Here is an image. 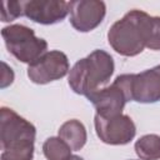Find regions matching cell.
I'll return each instance as SVG.
<instances>
[{"instance_id": "cell-13", "label": "cell", "mask_w": 160, "mask_h": 160, "mask_svg": "<svg viewBox=\"0 0 160 160\" xmlns=\"http://www.w3.org/2000/svg\"><path fill=\"white\" fill-rule=\"evenodd\" d=\"M71 151V148L60 136L48 138L42 144V152L48 160H69Z\"/></svg>"}, {"instance_id": "cell-3", "label": "cell", "mask_w": 160, "mask_h": 160, "mask_svg": "<svg viewBox=\"0 0 160 160\" xmlns=\"http://www.w3.org/2000/svg\"><path fill=\"white\" fill-rule=\"evenodd\" d=\"M151 16L142 10H130L108 31L110 46L122 56H136L146 48Z\"/></svg>"}, {"instance_id": "cell-16", "label": "cell", "mask_w": 160, "mask_h": 160, "mask_svg": "<svg viewBox=\"0 0 160 160\" xmlns=\"http://www.w3.org/2000/svg\"><path fill=\"white\" fill-rule=\"evenodd\" d=\"M2 68L4 69H2V74H1V88L4 89L14 81V71L6 62H2Z\"/></svg>"}, {"instance_id": "cell-15", "label": "cell", "mask_w": 160, "mask_h": 160, "mask_svg": "<svg viewBox=\"0 0 160 160\" xmlns=\"http://www.w3.org/2000/svg\"><path fill=\"white\" fill-rule=\"evenodd\" d=\"M146 48L150 50H160V16H151L150 34Z\"/></svg>"}, {"instance_id": "cell-14", "label": "cell", "mask_w": 160, "mask_h": 160, "mask_svg": "<svg viewBox=\"0 0 160 160\" xmlns=\"http://www.w3.org/2000/svg\"><path fill=\"white\" fill-rule=\"evenodd\" d=\"M22 1L16 0H5L1 2V21L10 22L19 16H22Z\"/></svg>"}, {"instance_id": "cell-5", "label": "cell", "mask_w": 160, "mask_h": 160, "mask_svg": "<svg viewBox=\"0 0 160 160\" xmlns=\"http://www.w3.org/2000/svg\"><path fill=\"white\" fill-rule=\"evenodd\" d=\"M102 118L121 115L128 101H131V74L116 76L111 85L101 89L88 99Z\"/></svg>"}, {"instance_id": "cell-9", "label": "cell", "mask_w": 160, "mask_h": 160, "mask_svg": "<svg viewBox=\"0 0 160 160\" xmlns=\"http://www.w3.org/2000/svg\"><path fill=\"white\" fill-rule=\"evenodd\" d=\"M24 16L41 25L62 21L70 12V5L64 0H26L22 1Z\"/></svg>"}, {"instance_id": "cell-4", "label": "cell", "mask_w": 160, "mask_h": 160, "mask_svg": "<svg viewBox=\"0 0 160 160\" xmlns=\"http://www.w3.org/2000/svg\"><path fill=\"white\" fill-rule=\"evenodd\" d=\"M1 36L8 51L19 61L29 65L48 50L46 40L38 38L31 28L21 24H12L2 28Z\"/></svg>"}, {"instance_id": "cell-1", "label": "cell", "mask_w": 160, "mask_h": 160, "mask_svg": "<svg viewBox=\"0 0 160 160\" xmlns=\"http://www.w3.org/2000/svg\"><path fill=\"white\" fill-rule=\"evenodd\" d=\"M115 70L112 56L105 50L96 49L86 58L78 60L69 71V86L88 99L106 88Z\"/></svg>"}, {"instance_id": "cell-2", "label": "cell", "mask_w": 160, "mask_h": 160, "mask_svg": "<svg viewBox=\"0 0 160 160\" xmlns=\"http://www.w3.org/2000/svg\"><path fill=\"white\" fill-rule=\"evenodd\" d=\"M36 129L16 114L12 109L2 106L0 110V160H32Z\"/></svg>"}, {"instance_id": "cell-10", "label": "cell", "mask_w": 160, "mask_h": 160, "mask_svg": "<svg viewBox=\"0 0 160 160\" xmlns=\"http://www.w3.org/2000/svg\"><path fill=\"white\" fill-rule=\"evenodd\" d=\"M131 101L141 104L160 101V65L131 74Z\"/></svg>"}, {"instance_id": "cell-7", "label": "cell", "mask_w": 160, "mask_h": 160, "mask_svg": "<svg viewBox=\"0 0 160 160\" xmlns=\"http://www.w3.org/2000/svg\"><path fill=\"white\" fill-rule=\"evenodd\" d=\"M70 71L68 56L60 50H50L28 68V76L34 84L44 85L62 79Z\"/></svg>"}, {"instance_id": "cell-8", "label": "cell", "mask_w": 160, "mask_h": 160, "mask_svg": "<svg viewBox=\"0 0 160 160\" xmlns=\"http://www.w3.org/2000/svg\"><path fill=\"white\" fill-rule=\"evenodd\" d=\"M70 5V24L80 32L98 28L106 14V5L100 0H74Z\"/></svg>"}, {"instance_id": "cell-12", "label": "cell", "mask_w": 160, "mask_h": 160, "mask_svg": "<svg viewBox=\"0 0 160 160\" xmlns=\"http://www.w3.org/2000/svg\"><path fill=\"white\" fill-rule=\"evenodd\" d=\"M135 152L140 160H159L160 159V135L148 134L141 136L135 142Z\"/></svg>"}, {"instance_id": "cell-17", "label": "cell", "mask_w": 160, "mask_h": 160, "mask_svg": "<svg viewBox=\"0 0 160 160\" xmlns=\"http://www.w3.org/2000/svg\"><path fill=\"white\" fill-rule=\"evenodd\" d=\"M69 160H84L81 156H78V155H71V158Z\"/></svg>"}, {"instance_id": "cell-11", "label": "cell", "mask_w": 160, "mask_h": 160, "mask_svg": "<svg viewBox=\"0 0 160 160\" xmlns=\"http://www.w3.org/2000/svg\"><path fill=\"white\" fill-rule=\"evenodd\" d=\"M59 136L74 151L82 149L88 140V134L84 124L76 119L65 121L59 129Z\"/></svg>"}, {"instance_id": "cell-6", "label": "cell", "mask_w": 160, "mask_h": 160, "mask_svg": "<svg viewBox=\"0 0 160 160\" xmlns=\"http://www.w3.org/2000/svg\"><path fill=\"white\" fill-rule=\"evenodd\" d=\"M94 125L98 138L108 145L129 144L136 135V126L132 119L124 114L111 118H102L95 114Z\"/></svg>"}]
</instances>
